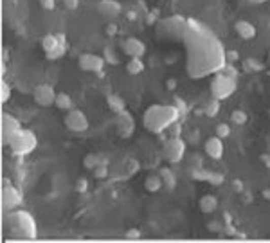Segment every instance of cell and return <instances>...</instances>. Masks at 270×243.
<instances>
[{"label":"cell","instance_id":"obj_21","mask_svg":"<svg viewBox=\"0 0 270 243\" xmlns=\"http://www.w3.org/2000/svg\"><path fill=\"white\" fill-rule=\"evenodd\" d=\"M101 162H107L108 164V160L105 159V157L97 155V153H88V155L83 159V166L87 167V169H94V167H97Z\"/></svg>","mask_w":270,"mask_h":243},{"label":"cell","instance_id":"obj_25","mask_svg":"<svg viewBox=\"0 0 270 243\" xmlns=\"http://www.w3.org/2000/svg\"><path fill=\"white\" fill-rule=\"evenodd\" d=\"M160 177H162V180H164V184H166L167 189L175 188V177H173V173H171L170 169H166V167H164L162 171H160Z\"/></svg>","mask_w":270,"mask_h":243},{"label":"cell","instance_id":"obj_37","mask_svg":"<svg viewBox=\"0 0 270 243\" xmlns=\"http://www.w3.org/2000/svg\"><path fill=\"white\" fill-rule=\"evenodd\" d=\"M256 65H258V63H256V61H252V60H247V61H245L247 71H259L261 67H256Z\"/></svg>","mask_w":270,"mask_h":243},{"label":"cell","instance_id":"obj_32","mask_svg":"<svg viewBox=\"0 0 270 243\" xmlns=\"http://www.w3.org/2000/svg\"><path fill=\"white\" fill-rule=\"evenodd\" d=\"M40 6L45 11H52L56 8V0H40Z\"/></svg>","mask_w":270,"mask_h":243},{"label":"cell","instance_id":"obj_35","mask_svg":"<svg viewBox=\"0 0 270 243\" xmlns=\"http://www.w3.org/2000/svg\"><path fill=\"white\" fill-rule=\"evenodd\" d=\"M225 56H227V61H230V63H234V61L240 58V54L236 51H227Z\"/></svg>","mask_w":270,"mask_h":243},{"label":"cell","instance_id":"obj_33","mask_svg":"<svg viewBox=\"0 0 270 243\" xmlns=\"http://www.w3.org/2000/svg\"><path fill=\"white\" fill-rule=\"evenodd\" d=\"M87 188H88L87 179H80V180H78V184H76V189H78V191L85 193V191H87Z\"/></svg>","mask_w":270,"mask_h":243},{"label":"cell","instance_id":"obj_8","mask_svg":"<svg viewBox=\"0 0 270 243\" xmlns=\"http://www.w3.org/2000/svg\"><path fill=\"white\" fill-rule=\"evenodd\" d=\"M18 132H20V121L13 117L11 114H8V112H4L2 114V144L9 146L13 137Z\"/></svg>","mask_w":270,"mask_h":243},{"label":"cell","instance_id":"obj_40","mask_svg":"<svg viewBox=\"0 0 270 243\" xmlns=\"http://www.w3.org/2000/svg\"><path fill=\"white\" fill-rule=\"evenodd\" d=\"M249 2H252V4H265L266 0H249Z\"/></svg>","mask_w":270,"mask_h":243},{"label":"cell","instance_id":"obj_16","mask_svg":"<svg viewBox=\"0 0 270 243\" xmlns=\"http://www.w3.org/2000/svg\"><path fill=\"white\" fill-rule=\"evenodd\" d=\"M99 11L107 18H115V16L121 15V4L115 2V0H103L99 4Z\"/></svg>","mask_w":270,"mask_h":243},{"label":"cell","instance_id":"obj_34","mask_svg":"<svg viewBox=\"0 0 270 243\" xmlns=\"http://www.w3.org/2000/svg\"><path fill=\"white\" fill-rule=\"evenodd\" d=\"M124 236H126L128 239H137L141 236V231L139 229H130V231H126V234Z\"/></svg>","mask_w":270,"mask_h":243},{"label":"cell","instance_id":"obj_13","mask_svg":"<svg viewBox=\"0 0 270 243\" xmlns=\"http://www.w3.org/2000/svg\"><path fill=\"white\" fill-rule=\"evenodd\" d=\"M123 51L130 58H143L146 52V45L139 40V38H126L123 42Z\"/></svg>","mask_w":270,"mask_h":243},{"label":"cell","instance_id":"obj_9","mask_svg":"<svg viewBox=\"0 0 270 243\" xmlns=\"http://www.w3.org/2000/svg\"><path fill=\"white\" fill-rule=\"evenodd\" d=\"M63 123L71 132H76V133H81L85 130H88V119L81 110H69Z\"/></svg>","mask_w":270,"mask_h":243},{"label":"cell","instance_id":"obj_41","mask_svg":"<svg viewBox=\"0 0 270 243\" xmlns=\"http://www.w3.org/2000/svg\"><path fill=\"white\" fill-rule=\"evenodd\" d=\"M263 195H265V198H268V200H270V191H265V193H263Z\"/></svg>","mask_w":270,"mask_h":243},{"label":"cell","instance_id":"obj_1","mask_svg":"<svg viewBox=\"0 0 270 243\" xmlns=\"http://www.w3.org/2000/svg\"><path fill=\"white\" fill-rule=\"evenodd\" d=\"M164 24L175 27L187 49V71L193 78L207 76L211 72H220L227 63V51L213 31L202 22L191 18H171Z\"/></svg>","mask_w":270,"mask_h":243},{"label":"cell","instance_id":"obj_24","mask_svg":"<svg viewBox=\"0 0 270 243\" xmlns=\"http://www.w3.org/2000/svg\"><path fill=\"white\" fill-rule=\"evenodd\" d=\"M9 99H11V85H9L8 81H2V83H0V101H2V103H8Z\"/></svg>","mask_w":270,"mask_h":243},{"label":"cell","instance_id":"obj_42","mask_svg":"<svg viewBox=\"0 0 270 243\" xmlns=\"http://www.w3.org/2000/svg\"><path fill=\"white\" fill-rule=\"evenodd\" d=\"M268 65H270V54H268Z\"/></svg>","mask_w":270,"mask_h":243},{"label":"cell","instance_id":"obj_19","mask_svg":"<svg viewBox=\"0 0 270 243\" xmlns=\"http://www.w3.org/2000/svg\"><path fill=\"white\" fill-rule=\"evenodd\" d=\"M131 130H133V119L130 117V114H126V123H123V117L117 116V132H119V135L128 137Z\"/></svg>","mask_w":270,"mask_h":243},{"label":"cell","instance_id":"obj_27","mask_svg":"<svg viewBox=\"0 0 270 243\" xmlns=\"http://www.w3.org/2000/svg\"><path fill=\"white\" fill-rule=\"evenodd\" d=\"M92 171H94L95 179H105V177H108V164L107 162H101L99 166L94 167Z\"/></svg>","mask_w":270,"mask_h":243},{"label":"cell","instance_id":"obj_28","mask_svg":"<svg viewBox=\"0 0 270 243\" xmlns=\"http://www.w3.org/2000/svg\"><path fill=\"white\" fill-rule=\"evenodd\" d=\"M218 108H220V101L213 97V101H211V103L206 107V114H207L209 117H215L216 114H218Z\"/></svg>","mask_w":270,"mask_h":243},{"label":"cell","instance_id":"obj_38","mask_svg":"<svg viewBox=\"0 0 270 243\" xmlns=\"http://www.w3.org/2000/svg\"><path fill=\"white\" fill-rule=\"evenodd\" d=\"M175 105H177V107H179V110H180V112H186V103H184L182 99H179V97H177V99H175Z\"/></svg>","mask_w":270,"mask_h":243},{"label":"cell","instance_id":"obj_26","mask_svg":"<svg viewBox=\"0 0 270 243\" xmlns=\"http://www.w3.org/2000/svg\"><path fill=\"white\" fill-rule=\"evenodd\" d=\"M230 119H232V123L234 124H245L247 123V114L243 110H234L232 114H230Z\"/></svg>","mask_w":270,"mask_h":243},{"label":"cell","instance_id":"obj_36","mask_svg":"<svg viewBox=\"0 0 270 243\" xmlns=\"http://www.w3.org/2000/svg\"><path fill=\"white\" fill-rule=\"evenodd\" d=\"M63 4L67 9H76L80 6V0H63Z\"/></svg>","mask_w":270,"mask_h":243},{"label":"cell","instance_id":"obj_4","mask_svg":"<svg viewBox=\"0 0 270 243\" xmlns=\"http://www.w3.org/2000/svg\"><path fill=\"white\" fill-rule=\"evenodd\" d=\"M236 80L238 78H230L223 72H216V76L211 80V96L218 101L229 99L236 92Z\"/></svg>","mask_w":270,"mask_h":243},{"label":"cell","instance_id":"obj_20","mask_svg":"<svg viewBox=\"0 0 270 243\" xmlns=\"http://www.w3.org/2000/svg\"><path fill=\"white\" fill-rule=\"evenodd\" d=\"M56 107L60 108V110H72V97L69 96L67 92H58V96H56Z\"/></svg>","mask_w":270,"mask_h":243},{"label":"cell","instance_id":"obj_29","mask_svg":"<svg viewBox=\"0 0 270 243\" xmlns=\"http://www.w3.org/2000/svg\"><path fill=\"white\" fill-rule=\"evenodd\" d=\"M220 72H223V74H227V76H230V78H238V68H236L234 65L230 63V61H227V63L223 65V68Z\"/></svg>","mask_w":270,"mask_h":243},{"label":"cell","instance_id":"obj_7","mask_svg":"<svg viewBox=\"0 0 270 243\" xmlns=\"http://www.w3.org/2000/svg\"><path fill=\"white\" fill-rule=\"evenodd\" d=\"M164 159L171 164H177L184 159L186 155V143H184L180 137H170V139L164 143Z\"/></svg>","mask_w":270,"mask_h":243},{"label":"cell","instance_id":"obj_18","mask_svg":"<svg viewBox=\"0 0 270 243\" xmlns=\"http://www.w3.org/2000/svg\"><path fill=\"white\" fill-rule=\"evenodd\" d=\"M162 186H164V180L160 175H150V177H146V180H144V188H146V191H150V193H157Z\"/></svg>","mask_w":270,"mask_h":243},{"label":"cell","instance_id":"obj_39","mask_svg":"<svg viewBox=\"0 0 270 243\" xmlns=\"http://www.w3.org/2000/svg\"><path fill=\"white\" fill-rule=\"evenodd\" d=\"M232 188H234L236 191H242V189H243V184H242V180H234V182H232Z\"/></svg>","mask_w":270,"mask_h":243},{"label":"cell","instance_id":"obj_11","mask_svg":"<svg viewBox=\"0 0 270 243\" xmlns=\"http://www.w3.org/2000/svg\"><path fill=\"white\" fill-rule=\"evenodd\" d=\"M22 200H24V196H22V193L18 191L15 186L4 184V188H2V207H4L6 211L16 209L22 203Z\"/></svg>","mask_w":270,"mask_h":243},{"label":"cell","instance_id":"obj_2","mask_svg":"<svg viewBox=\"0 0 270 243\" xmlns=\"http://www.w3.org/2000/svg\"><path fill=\"white\" fill-rule=\"evenodd\" d=\"M180 117L177 105H151L144 114V126L151 133H162Z\"/></svg>","mask_w":270,"mask_h":243},{"label":"cell","instance_id":"obj_10","mask_svg":"<svg viewBox=\"0 0 270 243\" xmlns=\"http://www.w3.org/2000/svg\"><path fill=\"white\" fill-rule=\"evenodd\" d=\"M56 90L47 83H40L36 85L35 90H32V97H35L36 105H40V107H51V105L56 103Z\"/></svg>","mask_w":270,"mask_h":243},{"label":"cell","instance_id":"obj_12","mask_svg":"<svg viewBox=\"0 0 270 243\" xmlns=\"http://www.w3.org/2000/svg\"><path fill=\"white\" fill-rule=\"evenodd\" d=\"M78 63H80L81 71L85 72H101L105 67V58H101L97 54H92V52H83L80 56Z\"/></svg>","mask_w":270,"mask_h":243},{"label":"cell","instance_id":"obj_17","mask_svg":"<svg viewBox=\"0 0 270 243\" xmlns=\"http://www.w3.org/2000/svg\"><path fill=\"white\" fill-rule=\"evenodd\" d=\"M216 207H218V198L215 195H204L200 198V211L206 213V215L216 211Z\"/></svg>","mask_w":270,"mask_h":243},{"label":"cell","instance_id":"obj_30","mask_svg":"<svg viewBox=\"0 0 270 243\" xmlns=\"http://www.w3.org/2000/svg\"><path fill=\"white\" fill-rule=\"evenodd\" d=\"M216 135L222 137V139L229 137L230 135V126H229V124H225V123L218 124V126H216Z\"/></svg>","mask_w":270,"mask_h":243},{"label":"cell","instance_id":"obj_31","mask_svg":"<svg viewBox=\"0 0 270 243\" xmlns=\"http://www.w3.org/2000/svg\"><path fill=\"white\" fill-rule=\"evenodd\" d=\"M167 132L171 133V137H180V132H182V126H180V123L177 121V123H173L170 128H167Z\"/></svg>","mask_w":270,"mask_h":243},{"label":"cell","instance_id":"obj_22","mask_svg":"<svg viewBox=\"0 0 270 243\" xmlns=\"http://www.w3.org/2000/svg\"><path fill=\"white\" fill-rule=\"evenodd\" d=\"M126 71L130 72V74H133V76L141 74V72L144 71L143 60H141V58H130V61L126 63Z\"/></svg>","mask_w":270,"mask_h":243},{"label":"cell","instance_id":"obj_15","mask_svg":"<svg viewBox=\"0 0 270 243\" xmlns=\"http://www.w3.org/2000/svg\"><path fill=\"white\" fill-rule=\"evenodd\" d=\"M236 32H238L240 36H242L243 40H254L256 38V27L252 22L249 20H238L234 25Z\"/></svg>","mask_w":270,"mask_h":243},{"label":"cell","instance_id":"obj_3","mask_svg":"<svg viewBox=\"0 0 270 243\" xmlns=\"http://www.w3.org/2000/svg\"><path fill=\"white\" fill-rule=\"evenodd\" d=\"M8 232L16 239H35L38 236L36 222L27 211H11L6 216Z\"/></svg>","mask_w":270,"mask_h":243},{"label":"cell","instance_id":"obj_5","mask_svg":"<svg viewBox=\"0 0 270 243\" xmlns=\"http://www.w3.org/2000/svg\"><path fill=\"white\" fill-rule=\"evenodd\" d=\"M38 146V139L31 130H25L20 128V132L13 137V141L9 143V150H11L15 155H29L32 153Z\"/></svg>","mask_w":270,"mask_h":243},{"label":"cell","instance_id":"obj_23","mask_svg":"<svg viewBox=\"0 0 270 243\" xmlns=\"http://www.w3.org/2000/svg\"><path fill=\"white\" fill-rule=\"evenodd\" d=\"M108 105H110V108L114 112H117V114H121V112H124V101L121 99L119 96H115V94H112V96H108Z\"/></svg>","mask_w":270,"mask_h":243},{"label":"cell","instance_id":"obj_14","mask_svg":"<svg viewBox=\"0 0 270 243\" xmlns=\"http://www.w3.org/2000/svg\"><path fill=\"white\" fill-rule=\"evenodd\" d=\"M206 153L211 157V159H222L223 157V143H222V137H211V139L206 141Z\"/></svg>","mask_w":270,"mask_h":243},{"label":"cell","instance_id":"obj_6","mask_svg":"<svg viewBox=\"0 0 270 243\" xmlns=\"http://www.w3.org/2000/svg\"><path fill=\"white\" fill-rule=\"evenodd\" d=\"M42 47L49 60H58L67 52V36L65 34H45Z\"/></svg>","mask_w":270,"mask_h":243}]
</instances>
